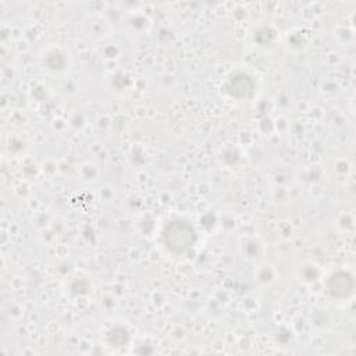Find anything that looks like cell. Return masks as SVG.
Masks as SVG:
<instances>
[{"label": "cell", "mask_w": 356, "mask_h": 356, "mask_svg": "<svg viewBox=\"0 0 356 356\" xmlns=\"http://www.w3.org/2000/svg\"><path fill=\"white\" fill-rule=\"evenodd\" d=\"M327 289L330 295L335 299L348 298L353 291V278L346 272H337L330 277L327 283Z\"/></svg>", "instance_id": "obj_2"}, {"label": "cell", "mask_w": 356, "mask_h": 356, "mask_svg": "<svg viewBox=\"0 0 356 356\" xmlns=\"http://www.w3.org/2000/svg\"><path fill=\"white\" fill-rule=\"evenodd\" d=\"M166 248L173 253H184L192 248L196 241L193 227L182 220L171 222L163 234Z\"/></svg>", "instance_id": "obj_1"}, {"label": "cell", "mask_w": 356, "mask_h": 356, "mask_svg": "<svg viewBox=\"0 0 356 356\" xmlns=\"http://www.w3.org/2000/svg\"><path fill=\"white\" fill-rule=\"evenodd\" d=\"M253 88V81L250 80V77L241 74V75H235L227 85L226 89L230 92L231 96L235 97H248L249 93H252Z\"/></svg>", "instance_id": "obj_3"}]
</instances>
